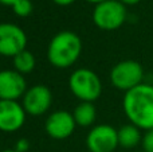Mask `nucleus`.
I'll return each mask as SVG.
<instances>
[{"mask_svg": "<svg viewBox=\"0 0 153 152\" xmlns=\"http://www.w3.org/2000/svg\"><path fill=\"white\" fill-rule=\"evenodd\" d=\"M144 80V69L137 61L126 59L121 61L111 69L110 82L118 90L125 93L132 90L133 88L141 85Z\"/></svg>", "mask_w": 153, "mask_h": 152, "instance_id": "5", "label": "nucleus"}, {"mask_svg": "<svg viewBox=\"0 0 153 152\" xmlns=\"http://www.w3.org/2000/svg\"><path fill=\"white\" fill-rule=\"evenodd\" d=\"M1 152H16L15 150H4V151H1Z\"/></svg>", "mask_w": 153, "mask_h": 152, "instance_id": "22", "label": "nucleus"}, {"mask_svg": "<svg viewBox=\"0 0 153 152\" xmlns=\"http://www.w3.org/2000/svg\"><path fill=\"white\" fill-rule=\"evenodd\" d=\"M13 13L20 18H26L32 12V3L31 0H19L18 3L12 5Z\"/></svg>", "mask_w": 153, "mask_h": 152, "instance_id": "15", "label": "nucleus"}, {"mask_svg": "<svg viewBox=\"0 0 153 152\" xmlns=\"http://www.w3.org/2000/svg\"><path fill=\"white\" fill-rule=\"evenodd\" d=\"M26 110L18 101L0 100V131L12 133L23 127Z\"/></svg>", "mask_w": 153, "mask_h": 152, "instance_id": "9", "label": "nucleus"}, {"mask_svg": "<svg viewBox=\"0 0 153 152\" xmlns=\"http://www.w3.org/2000/svg\"><path fill=\"white\" fill-rule=\"evenodd\" d=\"M35 65H36V61H35L34 54L28 50H23L18 55L13 57V67L20 74H28V73H31L34 70Z\"/></svg>", "mask_w": 153, "mask_h": 152, "instance_id": "14", "label": "nucleus"}, {"mask_svg": "<svg viewBox=\"0 0 153 152\" xmlns=\"http://www.w3.org/2000/svg\"><path fill=\"white\" fill-rule=\"evenodd\" d=\"M122 108L130 124L140 129L153 128V85L141 83L126 92L122 100Z\"/></svg>", "mask_w": 153, "mask_h": 152, "instance_id": "1", "label": "nucleus"}, {"mask_svg": "<svg viewBox=\"0 0 153 152\" xmlns=\"http://www.w3.org/2000/svg\"><path fill=\"white\" fill-rule=\"evenodd\" d=\"M86 1H89V3H93V4H100V3H102V1H106V0H86Z\"/></svg>", "mask_w": 153, "mask_h": 152, "instance_id": "21", "label": "nucleus"}, {"mask_svg": "<svg viewBox=\"0 0 153 152\" xmlns=\"http://www.w3.org/2000/svg\"><path fill=\"white\" fill-rule=\"evenodd\" d=\"M118 131V144L124 148H134L143 142L141 131L133 124L122 125Z\"/></svg>", "mask_w": 153, "mask_h": 152, "instance_id": "12", "label": "nucleus"}, {"mask_svg": "<svg viewBox=\"0 0 153 152\" xmlns=\"http://www.w3.org/2000/svg\"><path fill=\"white\" fill-rule=\"evenodd\" d=\"M27 35L19 26L12 23H0V55L15 57L26 50Z\"/></svg>", "mask_w": 153, "mask_h": 152, "instance_id": "6", "label": "nucleus"}, {"mask_svg": "<svg viewBox=\"0 0 153 152\" xmlns=\"http://www.w3.org/2000/svg\"><path fill=\"white\" fill-rule=\"evenodd\" d=\"M74 120L76 125L81 127H90L95 121V116H97V110L93 102H81L76 105L74 109Z\"/></svg>", "mask_w": 153, "mask_h": 152, "instance_id": "13", "label": "nucleus"}, {"mask_svg": "<svg viewBox=\"0 0 153 152\" xmlns=\"http://www.w3.org/2000/svg\"><path fill=\"white\" fill-rule=\"evenodd\" d=\"M30 148V143L27 139H19L15 144V151L16 152H27Z\"/></svg>", "mask_w": 153, "mask_h": 152, "instance_id": "17", "label": "nucleus"}, {"mask_svg": "<svg viewBox=\"0 0 153 152\" xmlns=\"http://www.w3.org/2000/svg\"><path fill=\"white\" fill-rule=\"evenodd\" d=\"M82 53V40L73 31H61L51 39L47 58L53 66L67 69L74 65Z\"/></svg>", "mask_w": 153, "mask_h": 152, "instance_id": "2", "label": "nucleus"}, {"mask_svg": "<svg viewBox=\"0 0 153 152\" xmlns=\"http://www.w3.org/2000/svg\"><path fill=\"white\" fill-rule=\"evenodd\" d=\"M75 120L74 116L66 110H56L51 113L46 120L45 128L50 137L56 140H63L71 136L75 129Z\"/></svg>", "mask_w": 153, "mask_h": 152, "instance_id": "11", "label": "nucleus"}, {"mask_svg": "<svg viewBox=\"0 0 153 152\" xmlns=\"http://www.w3.org/2000/svg\"><path fill=\"white\" fill-rule=\"evenodd\" d=\"M124 5H136L141 1V0H120Z\"/></svg>", "mask_w": 153, "mask_h": 152, "instance_id": "19", "label": "nucleus"}, {"mask_svg": "<svg viewBox=\"0 0 153 152\" xmlns=\"http://www.w3.org/2000/svg\"><path fill=\"white\" fill-rule=\"evenodd\" d=\"M53 1L58 5H70V4H73L75 0H53Z\"/></svg>", "mask_w": 153, "mask_h": 152, "instance_id": "18", "label": "nucleus"}, {"mask_svg": "<svg viewBox=\"0 0 153 152\" xmlns=\"http://www.w3.org/2000/svg\"><path fill=\"white\" fill-rule=\"evenodd\" d=\"M86 145L90 152H114L118 147V131L108 124L97 125L89 132Z\"/></svg>", "mask_w": 153, "mask_h": 152, "instance_id": "7", "label": "nucleus"}, {"mask_svg": "<svg viewBox=\"0 0 153 152\" xmlns=\"http://www.w3.org/2000/svg\"><path fill=\"white\" fill-rule=\"evenodd\" d=\"M19 0H0V4H3V5H11L12 7L15 3H18Z\"/></svg>", "mask_w": 153, "mask_h": 152, "instance_id": "20", "label": "nucleus"}, {"mask_svg": "<svg viewBox=\"0 0 153 152\" xmlns=\"http://www.w3.org/2000/svg\"><path fill=\"white\" fill-rule=\"evenodd\" d=\"M141 144H143L144 152H153V128L148 129L145 132V135L143 136Z\"/></svg>", "mask_w": 153, "mask_h": 152, "instance_id": "16", "label": "nucleus"}, {"mask_svg": "<svg viewBox=\"0 0 153 152\" xmlns=\"http://www.w3.org/2000/svg\"><path fill=\"white\" fill-rule=\"evenodd\" d=\"M126 5L120 0H106L95 4L93 11V22L101 30H117L126 20Z\"/></svg>", "mask_w": 153, "mask_h": 152, "instance_id": "4", "label": "nucleus"}, {"mask_svg": "<svg viewBox=\"0 0 153 152\" xmlns=\"http://www.w3.org/2000/svg\"><path fill=\"white\" fill-rule=\"evenodd\" d=\"M27 92V82L23 74L16 70L0 72V100L18 101Z\"/></svg>", "mask_w": 153, "mask_h": 152, "instance_id": "10", "label": "nucleus"}, {"mask_svg": "<svg viewBox=\"0 0 153 152\" xmlns=\"http://www.w3.org/2000/svg\"><path fill=\"white\" fill-rule=\"evenodd\" d=\"M69 86L81 102H94L102 93L100 77L90 69H76L70 75Z\"/></svg>", "mask_w": 153, "mask_h": 152, "instance_id": "3", "label": "nucleus"}, {"mask_svg": "<svg viewBox=\"0 0 153 152\" xmlns=\"http://www.w3.org/2000/svg\"><path fill=\"white\" fill-rule=\"evenodd\" d=\"M53 104V93L45 85H34L23 96V108L26 113L40 116L50 109Z\"/></svg>", "mask_w": 153, "mask_h": 152, "instance_id": "8", "label": "nucleus"}]
</instances>
